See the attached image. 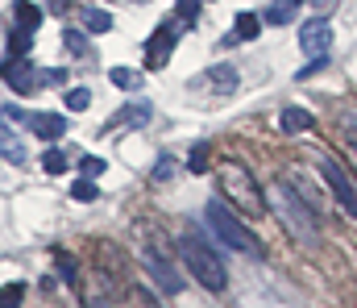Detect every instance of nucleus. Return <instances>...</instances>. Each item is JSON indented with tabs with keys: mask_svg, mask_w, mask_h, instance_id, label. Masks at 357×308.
Wrapping results in <instances>:
<instances>
[{
	"mask_svg": "<svg viewBox=\"0 0 357 308\" xmlns=\"http://www.w3.org/2000/svg\"><path fill=\"white\" fill-rule=\"evenodd\" d=\"M208 84L216 88V92H237V67H229V63H220V67H212L208 71Z\"/></svg>",
	"mask_w": 357,
	"mask_h": 308,
	"instance_id": "13",
	"label": "nucleus"
},
{
	"mask_svg": "<svg viewBox=\"0 0 357 308\" xmlns=\"http://www.w3.org/2000/svg\"><path fill=\"white\" fill-rule=\"evenodd\" d=\"M0 159H8V163H21V159H25V150H21L17 142H13V146H0Z\"/></svg>",
	"mask_w": 357,
	"mask_h": 308,
	"instance_id": "31",
	"label": "nucleus"
},
{
	"mask_svg": "<svg viewBox=\"0 0 357 308\" xmlns=\"http://www.w3.org/2000/svg\"><path fill=\"white\" fill-rule=\"evenodd\" d=\"M216 175H220V188H225V196H229V200H237L250 217H262L266 196H262V188L254 184V175H250V167H245V163H237V159H220Z\"/></svg>",
	"mask_w": 357,
	"mask_h": 308,
	"instance_id": "3",
	"label": "nucleus"
},
{
	"mask_svg": "<svg viewBox=\"0 0 357 308\" xmlns=\"http://www.w3.org/2000/svg\"><path fill=\"white\" fill-rule=\"evenodd\" d=\"M17 25L33 34V29L42 25V8H38V4H29V0H21V4H17Z\"/></svg>",
	"mask_w": 357,
	"mask_h": 308,
	"instance_id": "17",
	"label": "nucleus"
},
{
	"mask_svg": "<svg viewBox=\"0 0 357 308\" xmlns=\"http://www.w3.org/2000/svg\"><path fill=\"white\" fill-rule=\"evenodd\" d=\"M88 104H91V92H88V88H71V92H67V108H71V112H84Z\"/></svg>",
	"mask_w": 357,
	"mask_h": 308,
	"instance_id": "23",
	"label": "nucleus"
},
{
	"mask_svg": "<svg viewBox=\"0 0 357 308\" xmlns=\"http://www.w3.org/2000/svg\"><path fill=\"white\" fill-rule=\"evenodd\" d=\"M79 171H84V175H100V171H104V159H96V154H79Z\"/></svg>",
	"mask_w": 357,
	"mask_h": 308,
	"instance_id": "26",
	"label": "nucleus"
},
{
	"mask_svg": "<svg viewBox=\"0 0 357 308\" xmlns=\"http://www.w3.org/2000/svg\"><path fill=\"white\" fill-rule=\"evenodd\" d=\"M146 271L154 275V284H158L167 296H178V292H183V275H178L175 267L158 254V250H146Z\"/></svg>",
	"mask_w": 357,
	"mask_h": 308,
	"instance_id": "8",
	"label": "nucleus"
},
{
	"mask_svg": "<svg viewBox=\"0 0 357 308\" xmlns=\"http://www.w3.org/2000/svg\"><path fill=\"white\" fill-rule=\"evenodd\" d=\"M258 34H262V17L258 13H237V25H233L229 42H254Z\"/></svg>",
	"mask_w": 357,
	"mask_h": 308,
	"instance_id": "12",
	"label": "nucleus"
},
{
	"mask_svg": "<svg viewBox=\"0 0 357 308\" xmlns=\"http://www.w3.org/2000/svg\"><path fill=\"white\" fill-rule=\"evenodd\" d=\"M291 17H295V4L291 0H274L266 13H262V25H287Z\"/></svg>",
	"mask_w": 357,
	"mask_h": 308,
	"instance_id": "16",
	"label": "nucleus"
},
{
	"mask_svg": "<svg viewBox=\"0 0 357 308\" xmlns=\"http://www.w3.org/2000/svg\"><path fill=\"white\" fill-rule=\"evenodd\" d=\"M67 167H71L67 150H59V146H46V154H42V171H46V175H63Z\"/></svg>",
	"mask_w": 357,
	"mask_h": 308,
	"instance_id": "15",
	"label": "nucleus"
},
{
	"mask_svg": "<svg viewBox=\"0 0 357 308\" xmlns=\"http://www.w3.org/2000/svg\"><path fill=\"white\" fill-rule=\"evenodd\" d=\"M291 4H303V0H291Z\"/></svg>",
	"mask_w": 357,
	"mask_h": 308,
	"instance_id": "34",
	"label": "nucleus"
},
{
	"mask_svg": "<svg viewBox=\"0 0 357 308\" xmlns=\"http://www.w3.org/2000/svg\"><path fill=\"white\" fill-rule=\"evenodd\" d=\"M54 258H59V275H63L67 284H75V279H79V271H75V263H71V254H63V250H59Z\"/></svg>",
	"mask_w": 357,
	"mask_h": 308,
	"instance_id": "25",
	"label": "nucleus"
},
{
	"mask_svg": "<svg viewBox=\"0 0 357 308\" xmlns=\"http://www.w3.org/2000/svg\"><path fill=\"white\" fill-rule=\"evenodd\" d=\"M178 254H183V263L191 267V275H195L208 292H225V284H229L225 263L212 254V246H208L199 233H183V237H178Z\"/></svg>",
	"mask_w": 357,
	"mask_h": 308,
	"instance_id": "1",
	"label": "nucleus"
},
{
	"mask_svg": "<svg viewBox=\"0 0 357 308\" xmlns=\"http://www.w3.org/2000/svg\"><path fill=\"white\" fill-rule=\"evenodd\" d=\"M63 46H67L71 54H91L88 34H84V29H63Z\"/></svg>",
	"mask_w": 357,
	"mask_h": 308,
	"instance_id": "20",
	"label": "nucleus"
},
{
	"mask_svg": "<svg viewBox=\"0 0 357 308\" xmlns=\"http://www.w3.org/2000/svg\"><path fill=\"white\" fill-rule=\"evenodd\" d=\"M187 171H191V175H208V171H212V146H208V142H195V146H191Z\"/></svg>",
	"mask_w": 357,
	"mask_h": 308,
	"instance_id": "14",
	"label": "nucleus"
},
{
	"mask_svg": "<svg viewBox=\"0 0 357 308\" xmlns=\"http://www.w3.org/2000/svg\"><path fill=\"white\" fill-rule=\"evenodd\" d=\"M341 129H345V138H349V146L357 150V117H345V121H341Z\"/></svg>",
	"mask_w": 357,
	"mask_h": 308,
	"instance_id": "32",
	"label": "nucleus"
},
{
	"mask_svg": "<svg viewBox=\"0 0 357 308\" xmlns=\"http://www.w3.org/2000/svg\"><path fill=\"white\" fill-rule=\"evenodd\" d=\"M8 54H29V29H13V38H8Z\"/></svg>",
	"mask_w": 357,
	"mask_h": 308,
	"instance_id": "22",
	"label": "nucleus"
},
{
	"mask_svg": "<svg viewBox=\"0 0 357 308\" xmlns=\"http://www.w3.org/2000/svg\"><path fill=\"white\" fill-rule=\"evenodd\" d=\"M84 25H88V34H108V29H112V13H104V8H84Z\"/></svg>",
	"mask_w": 357,
	"mask_h": 308,
	"instance_id": "18",
	"label": "nucleus"
},
{
	"mask_svg": "<svg viewBox=\"0 0 357 308\" xmlns=\"http://www.w3.org/2000/svg\"><path fill=\"white\" fill-rule=\"evenodd\" d=\"M204 221H208V229L225 242V246H233V250H241V254H254V258H262L266 254V246L225 208V200H208V208H204Z\"/></svg>",
	"mask_w": 357,
	"mask_h": 308,
	"instance_id": "2",
	"label": "nucleus"
},
{
	"mask_svg": "<svg viewBox=\"0 0 357 308\" xmlns=\"http://www.w3.org/2000/svg\"><path fill=\"white\" fill-rule=\"evenodd\" d=\"M175 13L183 21H195L199 17V0H175Z\"/></svg>",
	"mask_w": 357,
	"mask_h": 308,
	"instance_id": "27",
	"label": "nucleus"
},
{
	"mask_svg": "<svg viewBox=\"0 0 357 308\" xmlns=\"http://www.w3.org/2000/svg\"><path fill=\"white\" fill-rule=\"evenodd\" d=\"M320 175L328 179V188H333V196L341 200V208L357 217V188H354V179L341 171V163H333V159H320Z\"/></svg>",
	"mask_w": 357,
	"mask_h": 308,
	"instance_id": "5",
	"label": "nucleus"
},
{
	"mask_svg": "<svg viewBox=\"0 0 357 308\" xmlns=\"http://www.w3.org/2000/svg\"><path fill=\"white\" fill-rule=\"evenodd\" d=\"M175 42H178L175 25H158V29L150 34V42H146V67H150V71H162L167 59H171V50H175Z\"/></svg>",
	"mask_w": 357,
	"mask_h": 308,
	"instance_id": "7",
	"label": "nucleus"
},
{
	"mask_svg": "<svg viewBox=\"0 0 357 308\" xmlns=\"http://www.w3.org/2000/svg\"><path fill=\"white\" fill-rule=\"evenodd\" d=\"M299 46H303L307 54L324 59V54H328V46H333V25H328L324 17H312V21H303V25H299Z\"/></svg>",
	"mask_w": 357,
	"mask_h": 308,
	"instance_id": "6",
	"label": "nucleus"
},
{
	"mask_svg": "<svg viewBox=\"0 0 357 308\" xmlns=\"http://www.w3.org/2000/svg\"><path fill=\"white\" fill-rule=\"evenodd\" d=\"M150 117H154L150 101H133V104H125V108H116V112H112V125H125V129H142V125H150Z\"/></svg>",
	"mask_w": 357,
	"mask_h": 308,
	"instance_id": "9",
	"label": "nucleus"
},
{
	"mask_svg": "<svg viewBox=\"0 0 357 308\" xmlns=\"http://www.w3.org/2000/svg\"><path fill=\"white\" fill-rule=\"evenodd\" d=\"M29 129H33L42 142H59V138L67 133V121H63L59 112H33V117H29Z\"/></svg>",
	"mask_w": 357,
	"mask_h": 308,
	"instance_id": "10",
	"label": "nucleus"
},
{
	"mask_svg": "<svg viewBox=\"0 0 357 308\" xmlns=\"http://www.w3.org/2000/svg\"><path fill=\"white\" fill-rule=\"evenodd\" d=\"M0 75H4V84H8L17 96H29V92H38V71H33L29 54H8V59L0 63Z\"/></svg>",
	"mask_w": 357,
	"mask_h": 308,
	"instance_id": "4",
	"label": "nucleus"
},
{
	"mask_svg": "<svg viewBox=\"0 0 357 308\" xmlns=\"http://www.w3.org/2000/svg\"><path fill=\"white\" fill-rule=\"evenodd\" d=\"M0 121H4V125H17V121H29V117H25V112H21L17 104H4V112H0Z\"/></svg>",
	"mask_w": 357,
	"mask_h": 308,
	"instance_id": "29",
	"label": "nucleus"
},
{
	"mask_svg": "<svg viewBox=\"0 0 357 308\" xmlns=\"http://www.w3.org/2000/svg\"><path fill=\"white\" fill-rule=\"evenodd\" d=\"M108 80H112L116 88H125V92L142 88V75H137V71H129V67H112V71H108Z\"/></svg>",
	"mask_w": 357,
	"mask_h": 308,
	"instance_id": "19",
	"label": "nucleus"
},
{
	"mask_svg": "<svg viewBox=\"0 0 357 308\" xmlns=\"http://www.w3.org/2000/svg\"><path fill=\"white\" fill-rule=\"evenodd\" d=\"M42 84H67V71H59V67H50V71H38V88Z\"/></svg>",
	"mask_w": 357,
	"mask_h": 308,
	"instance_id": "28",
	"label": "nucleus"
},
{
	"mask_svg": "<svg viewBox=\"0 0 357 308\" xmlns=\"http://www.w3.org/2000/svg\"><path fill=\"white\" fill-rule=\"evenodd\" d=\"M71 8V0H46V13H67Z\"/></svg>",
	"mask_w": 357,
	"mask_h": 308,
	"instance_id": "33",
	"label": "nucleus"
},
{
	"mask_svg": "<svg viewBox=\"0 0 357 308\" xmlns=\"http://www.w3.org/2000/svg\"><path fill=\"white\" fill-rule=\"evenodd\" d=\"M21 296H25V288H21V284L0 288V308H17V305H21Z\"/></svg>",
	"mask_w": 357,
	"mask_h": 308,
	"instance_id": "24",
	"label": "nucleus"
},
{
	"mask_svg": "<svg viewBox=\"0 0 357 308\" xmlns=\"http://www.w3.org/2000/svg\"><path fill=\"white\" fill-rule=\"evenodd\" d=\"M175 175V159H158V167H154V179L162 184V179H171Z\"/></svg>",
	"mask_w": 357,
	"mask_h": 308,
	"instance_id": "30",
	"label": "nucleus"
},
{
	"mask_svg": "<svg viewBox=\"0 0 357 308\" xmlns=\"http://www.w3.org/2000/svg\"><path fill=\"white\" fill-rule=\"evenodd\" d=\"M278 125L287 129V133H307L316 121H312V112L307 108H299V104H291V108H282V117H278Z\"/></svg>",
	"mask_w": 357,
	"mask_h": 308,
	"instance_id": "11",
	"label": "nucleus"
},
{
	"mask_svg": "<svg viewBox=\"0 0 357 308\" xmlns=\"http://www.w3.org/2000/svg\"><path fill=\"white\" fill-rule=\"evenodd\" d=\"M96 196H100V188H96L91 179H75V188H71V200H84V205H88V200H96Z\"/></svg>",
	"mask_w": 357,
	"mask_h": 308,
	"instance_id": "21",
	"label": "nucleus"
}]
</instances>
